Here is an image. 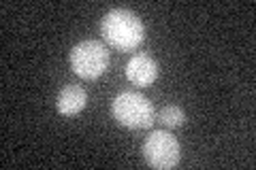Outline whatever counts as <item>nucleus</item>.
Masks as SVG:
<instances>
[{
    "mask_svg": "<svg viewBox=\"0 0 256 170\" xmlns=\"http://www.w3.org/2000/svg\"><path fill=\"white\" fill-rule=\"evenodd\" d=\"M86 102H88V94H86L84 87L66 85L58 94L56 109H58V113H60V115H64V117H73V115H77V113L86 107Z\"/></svg>",
    "mask_w": 256,
    "mask_h": 170,
    "instance_id": "423d86ee",
    "label": "nucleus"
},
{
    "mask_svg": "<svg viewBox=\"0 0 256 170\" xmlns=\"http://www.w3.org/2000/svg\"><path fill=\"white\" fill-rule=\"evenodd\" d=\"M143 158H146V162L152 168L169 170L180 164V158H182L180 141L171 132H164V130L152 132L146 139V143H143Z\"/></svg>",
    "mask_w": 256,
    "mask_h": 170,
    "instance_id": "20e7f679",
    "label": "nucleus"
},
{
    "mask_svg": "<svg viewBox=\"0 0 256 170\" xmlns=\"http://www.w3.org/2000/svg\"><path fill=\"white\" fill-rule=\"evenodd\" d=\"M70 66L82 79H98L109 66V51L98 40H82L70 51Z\"/></svg>",
    "mask_w": 256,
    "mask_h": 170,
    "instance_id": "7ed1b4c3",
    "label": "nucleus"
},
{
    "mask_svg": "<svg viewBox=\"0 0 256 170\" xmlns=\"http://www.w3.org/2000/svg\"><path fill=\"white\" fill-rule=\"evenodd\" d=\"M160 119L166 128H178L184 124V111L180 107H164L160 111Z\"/></svg>",
    "mask_w": 256,
    "mask_h": 170,
    "instance_id": "0eeeda50",
    "label": "nucleus"
},
{
    "mask_svg": "<svg viewBox=\"0 0 256 170\" xmlns=\"http://www.w3.org/2000/svg\"><path fill=\"white\" fill-rule=\"evenodd\" d=\"M114 119L120 126L130 128V130H141L150 128L154 121V107L152 102L137 92H122L114 100Z\"/></svg>",
    "mask_w": 256,
    "mask_h": 170,
    "instance_id": "f03ea898",
    "label": "nucleus"
},
{
    "mask_svg": "<svg viewBox=\"0 0 256 170\" xmlns=\"http://www.w3.org/2000/svg\"><path fill=\"white\" fill-rule=\"evenodd\" d=\"M126 77L132 85L148 87L156 81L158 77V64L154 58H150L148 53H137L134 58H130L126 66Z\"/></svg>",
    "mask_w": 256,
    "mask_h": 170,
    "instance_id": "39448f33",
    "label": "nucleus"
},
{
    "mask_svg": "<svg viewBox=\"0 0 256 170\" xmlns=\"http://www.w3.org/2000/svg\"><path fill=\"white\" fill-rule=\"evenodd\" d=\"M102 36L118 51H130L141 45L146 28L137 13L128 9H114L102 17Z\"/></svg>",
    "mask_w": 256,
    "mask_h": 170,
    "instance_id": "f257e3e1",
    "label": "nucleus"
}]
</instances>
